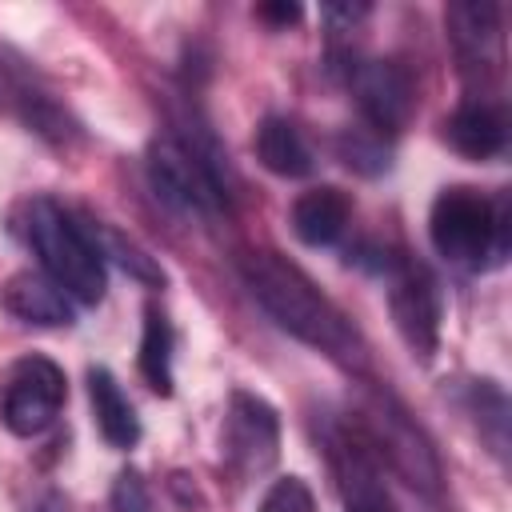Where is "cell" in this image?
Instances as JSON below:
<instances>
[{
	"label": "cell",
	"mask_w": 512,
	"mask_h": 512,
	"mask_svg": "<svg viewBox=\"0 0 512 512\" xmlns=\"http://www.w3.org/2000/svg\"><path fill=\"white\" fill-rule=\"evenodd\" d=\"M240 276L256 304L300 344L324 352L328 360L344 368H364L368 364V344L352 328V320L312 284L308 272H300L292 260L276 252H248L240 260Z\"/></svg>",
	"instance_id": "6da1fadb"
},
{
	"label": "cell",
	"mask_w": 512,
	"mask_h": 512,
	"mask_svg": "<svg viewBox=\"0 0 512 512\" xmlns=\"http://www.w3.org/2000/svg\"><path fill=\"white\" fill-rule=\"evenodd\" d=\"M24 240L40 256L44 276H52L72 300L96 304L104 296L108 276L88 228L76 224L72 212L60 208L52 196H32L24 204Z\"/></svg>",
	"instance_id": "7a4b0ae2"
},
{
	"label": "cell",
	"mask_w": 512,
	"mask_h": 512,
	"mask_svg": "<svg viewBox=\"0 0 512 512\" xmlns=\"http://www.w3.org/2000/svg\"><path fill=\"white\" fill-rule=\"evenodd\" d=\"M428 236L444 260L480 268L488 260H500L508 248V204L488 200L476 188H444L432 200Z\"/></svg>",
	"instance_id": "3957f363"
},
{
	"label": "cell",
	"mask_w": 512,
	"mask_h": 512,
	"mask_svg": "<svg viewBox=\"0 0 512 512\" xmlns=\"http://www.w3.org/2000/svg\"><path fill=\"white\" fill-rule=\"evenodd\" d=\"M352 424L360 428V436L368 440L376 460L388 464L408 488H416L420 496H440V488H444L440 456H436L432 440L424 436V428L388 392H376Z\"/></svg>",
	"instance_id": "277c9868"
},
{
	"label": "cell",
	"mask_w": 512,
	"mask_h": 512,
	"mask_svg": "<svg viewBox=\"0 0 512 512\" xmlns=\"http://www.w3.org/2000/svg\"><path fill=\"white\" fill-rule=\"evenodd\" d=\"M148 180L156 196L188 216H216L228 204L220 156L196 140L160 136L148 148Z\"/></svg>",
	"instance_id": "5b68a950"
},
{
	"label": "cell",
	"mask_w": 512,
	"mask_h": 512,
	"mask_svg": "<svg viewBox=\"0 0 512 512\" xmlns=\"http://www.w3.org/2000/svg\"><path fill=\"white\" fill-rule=\"evenodd\" d=\"M388 308L400 340L416 360H432L440 344V284L424 264L392 256L388 268Z\"/></svg>",
	"instance_id": "8992f818"
},
{
	"label": "cell",
	"mask_w": 512,
	"mask_h": 512,
	"mask_svg": "<svg viewBox=\"0 0 512 512\" xmlns=\"http://www.w3.org/2000/svg\"><path fill=\"white\" fill-rule=\"evenodd\" d=\"M68 380L48 356H24L12 364L0 396V420L12 436H40L64 408Z\"/></svg>",
	"instance_id": "52a82bcc"
},
{
	"label": "cell",
	"mask_w": 512,
	"mask_h": 512,
	"mask_svg": "<svg viewBox=\"0 0 512 512\" xmlns=\"http://www.w3.org/2000/svg\"><path fill=\"white\" fill-rule=\"evenodd\" d=\"M224 460L236 476H260L276 464L280 456V416L268 400L256 392H232L228 396V416L220 432Z\"/></svg>",
	"instance_id": "ba28073f"
},
{
	"label": "cell",
	"mask_w": 512,
	"mask_h": 512,
	"mask_svg": "<svg viewBox=\"0 0 512 512\" xmlns=\"http://www.w3.org/2000/svg\"><path fill=\"white\" fill-rule=\"evenodd\" d=\"M324 452H328L344 512H396L384 488V476H380V460L356 424H328Z\"/></svg>",
	"instance_id": "9c48e42d"
},
{
	"label": "cell",
	"mask_w": 512,
	"mask_h": 512,
	"mask_svg": "<svg viewBox=\"0 0 512 512\" xmlns=\"http://www.w3.org/2000/svg\"><path fill=\"white\" fill-rule=\"evenodd\" d=\"M364 120L376 132H400L408 128L412 112H416V84L408 76L404 64L396 60H352L344 72Z\"/></svg>",
	"instance_id": "30bf717a"
},
{
	"label": "cell",
	"mask_w": 512,
	"mask_h": 512,
	"mask_svg": "<svg viewBox=\"0 0 512 512\" xmlns=\"http://www.w3.org/2000/svg\"><path fill=\"white\" fill-rule=\"evenodd\" d=\"M448 36L456 44V56L464 72L496 68L500 64V8L492 0H456L444 12Z\"/></svg>",
	"instance_id": "8fae6325"
},
{
	"label": "cell",
	"mask_w": 512,
	"mask_h": 512,
	"mask_svg": "<svg viewBox=\"0 0 512 512\" xmlns=\"http://www.w3.org/2000/svg\"><path fill=\"white\" fill-rule=\"evenodd\" d=\"M0 308L24 324H40V328H60V324H72L76 308H72V296L44 272H16L4 280L0 288Z\"/></svg>",
	"instance_id": "7c38bea8"
},
{
	"label": "cell",
	"mask_w": 512,
	"mask_h": 512,
	"mask_svg": "<svg viewBox=\"0 0 512 512\" xmlns=\"http://www.w3.org/2000/svg\"><path fill=\"white\" fill-rule=\"evenodd\" d=\"M88 400H92V420L100 428V436L128 452L140 440V416L132 408V400L124 396V388L116 384V376L108 368H88Z\"/></svg>",
	"instance_id": "4fadbf2b"
},
{
	"label": "cell",
	"mask_w": 512,
	"mask_h": 512,
	"mask_svg": "<svg viewBox=\"0 0 512 512\" xmlns=\"http://www.w3.org/2000/svg\"><path fill=\"white\" fill-rule=\"evenodd\" d=\"M348 216H352V196L332 188V184H320V188H308L304 196H296V204H292V232L304 244L324 248V244H332L344 232Z\"/></svg>",
	"instance_id": "5bb4252c"
},
{
	"label": "cell",
	"mask_w": 512,
	"mask_h": 512,
	"mask_svg": "<svg viewBox=\"0 0 512 512\" xmlns=\"http://www.w3.org/2000/svg\"><path fill=\"white\" fill-rule=\"evenodd\" d=\"M504 116L492 104L468 100L444 120V140L468 160H492L504 152Z\"/></svg>",
	"instance_id": "9a60e30c"
},
{
	"label": "cell",
	"mask_w": 512,
	"mask_h": 512,
	"mask_svg": "<svg viewBox=\"0 0 512 512\" xmlns=\"http://www.w3.org/2000/svg\"><path fill=\"white\" fill-rule=\"evenodd\" d=\"M256 160L284 180H300L312 172V148L300 136V128L284 116H268L256 128Z\"/></svg>",
	"instance_id": "2e32d148"
},
{
	"label": "cell",
	"mask_w": 512,
	"mask_h": 512,
	"mask_svg": "<svg viewBox=\"0 0 512 512\" xmlns=\"http://www.w3.org/2000/svg\"><path fill=\"white\" fill-rule=\"evenodd\" d=\"M172 348H176V336H172V324L164 312L148 308L144 312V332H140V376L152 392L160 396H172Z\"/></svg>",
	"instance_id": "e0dca14e"
},
{
	"label": "cell",
	"mask_w": 512,
	"mask_h": 512,
	"mask_svg": "<svg viewBox=\"0 0 512 512\" xmlns=\"http://www.w3.org/2000/svg\"><path fill=\"white\" fill-rule=\"evenodd\" d=\"M468 412L480 424V436L492 444V452L504 460L508 456V396L492 380H472L468 384Z\"/></svg>",
	"instance_id": "ac0fdd59"
},
{
	"label": "cell",
	"mask_w": 512,
	"mask_h": 512,
	"mask_svg": "<svg viewBox=\"0 0 512 512\" xmlns=\"http://www.w3.org/2000/svg\"><path fill=\"white\" fill-rule=\"evenodd\" d=\"M88 236H92V244H96L100 260H104V256H112L128 276H136V280H144V284H164V268H160V264H156L140 244L124 240L116 228H108V224H92V228H88Z\"/></svg>",
	"instance_id": "d6986e66"
},
{
	"label": "cell",
	"mask_w": 512,
	"mask_h": 512,
	"mask_svg": "<svg viewBox=\"0 0 512 512\" xmlns=\"http://www.w3.org/2000/svg\"><path fill=\"white\" fill-rule=\"evenodd\" d=\"M336 148H340L344 164L356 168V172H364V176H376V172L388 168V152H384L380 140H372L368 132H344V136L336 140Z\"/></svg>",
	"instance_id": "ffe728a7"
},
{
	"label": "cell",
	"mask_w": 512,
	"mask_h": 512,
	"mask_svg": "<svg viewBox=\"0 0 512 512\" xmlns=\"http://www.w3.org/2000/svg\"><path fill=\"white\" fill-rule=\"evenodd\" d=\"M260 512H316V500H312V488L300 476H280L264 492Z\"/></svg>",
	"instance_id": "44dd1931"
},
{
	"label": "cell",
	"mask_w": 512,
	"mask_h": 512,
	"mask_svg": "<svg viewBox=\"0 0 512 512\" xmlns=\"http://www.w3.org/2000/svg\"><path fill=\"white\" fill-rule=\"evenodd\" d=\"M108 508L112 512H148V484L136 468H124L116 480H112V496H108Z\"/></svg>",
	"instance_id": "7402d4cb"
},
{
	"label": "cell",
	"mask_w": 512,
	"mask_h": 512,
	"mask_svg": "<svg viewBox=\"0 0 512 512\" xmlns=\"http://www.w3.org/2000/svg\"><path fill=\"white\" fill-rule=\"evenodd\" d=\"M256 16L268 20V24H296L300 20V4H260Z\"/></svg>",
	"instance_id": "603a6c76"
}]
</instances>
